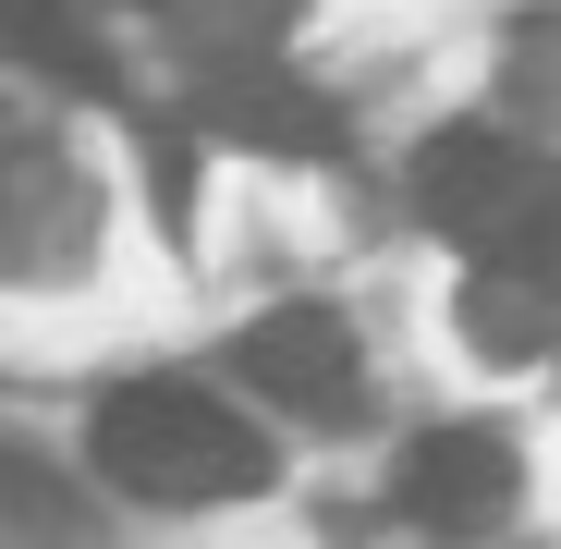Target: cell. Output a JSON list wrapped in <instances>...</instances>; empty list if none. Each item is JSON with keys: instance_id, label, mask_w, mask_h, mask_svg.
Listing matches in <instances>:
<instances>
[{"instance_id": "8", "label": "cell", "mask_w": 561, "mask_h": 549, "mask_svg": "<svg viewBox=\"0 0 561 549\" xmlns=\"http://www.w3.org/2000/svg\"><path fill=\"white\" fill-rule=\"evenodd\" d=\"M0 549H99L85 501L37 465V451H13V439H0Z\"/></svg>"}, {"instance_id": "3", "label": "cell", "mask_w": 561, "mask_h": 549, "mask_svg": "<svg viewBox=\"0 0 561 549\" xmlns=\"http://www.w3.org/2000/svg\"><path fill=\"white\" fill-rule=\"evenodd\" d=\"M183 147H232V159H342L330 85L294 61H183Z\"/></svg>"}, {"instance_id": "7", "label": "cell", "mask_w": 561, "mask_h": 549, "mask_svg": "<svg viewBox=\"0 0 561 549\" xmlns=\"http://www.w3.org/2000/svg\"><path fill=\"white\" fill-rule=\"evenodd\" d=\"M135 13L183 49V61H280L306 0H135Z\"/></svg>"}, {"instance_id": "2", "label": "cell", "mask_w": 561, "mask_h": 549, "mask_svg": "<svg viewBox=\"0 0 561 549\" xmlns=\"http://www.w3.org/2000/svg\"><path fill=\"white\" fill-rule=\"evenodd\" d=\"M415 220L477 268H549V171L489 123H451L415 147Z\"/></svg>"}, {"instance_id": "1", "label": "cell", "mask_w": 561, "mask_h": 549, "mask_svg": "<svg viewBox=\"0 0 561 549\" xmlns=\"http://www.w3.org/2000/svg\"><path fill=\"white\" fill-rule=\"evenodd\" d=\"M85 451L123 501H159V513H196V501H256L268 489V439L196 391V379H123L99 415H85Z\"/></svg>"}, {"instance_id": "4", "label": "cell", "mask_w": 561, "mask_h": 549, "mask_svg": "<svg viewBox=\"0 0 561 549\" xmlns=\"http://www.w3.org/2000/svg\"><path fill=\"white\" fill-rule=\"evenodd\" d=\"M232 379L342 427V415L366 403V342H354V318H330V306H268V318L232 342Z\"/></svg>"}, {"instance_id": "6", "label": "cell", "mask_w": 561, "mask_h": 549, "mask_svg": "<svg viewBox=\"0 0 561 549\" xmlns=\"http://www.w3.org/2000/svg\"><path fill=\"white\" fill-rule=\"evenodd\" d=\"M0 61L25 85H61V99H111L123 85L111 37L85 25V0H0Z\"/></svg>"}, {"instance_id": "5", "label": "cell", "mask_w": 561, "mask_h": 549, "mask_svg": "<svg viewBox=\"0 0 561 549\" xmlns=\"http://www.w3.org/2000/svg\"><path fill=\"white\" fill-rule=\"evenodd\" d=\"M391 513L415 537H477L513 513V439L501 427H427L403 439V465H391Z\"/></svg>"}]
</instances>
